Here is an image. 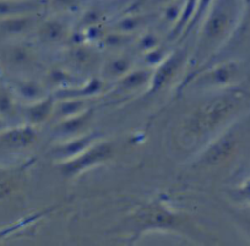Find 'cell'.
<instances>
[{"label": "cell", "instance_id": "obj_2", "mask_svg": "<svg viewBox=\"0 0 250 246\" xmlns=\"http://www.w3.org/2000/svg\"><path fill=\"white\" fill-rule=\"evenodd\" d=\"M114 154V147L109 142H95L88 148L81 152L78 156L59 162L57 167L59 172L65 178H74L81 173L91 169L95 165L109 161Z\"/></svg>", "mask_w": 250, "mask_h": 246}, {"label": "cell", "instance_id": "obj_7", "mask_svg": "<svg viewBox=\"0 0 250 246\" xmlns=\"http://www.w3.org/2000/svg\"><path fill=\"white\" fill-rule=\"evenodd\" d=\"M97 140V136L93 134H81L71 139L62 140L54 148L50 151V154L58 162H64L73 157L78 156L81 152L93 144Z\"/></svg>", "mask_w": 250, "mask_h": 246}, {"label": "cell", "instance_id": "obj_12", "mask_svg": "<svg viewBox=\"0 0 250 246\" xmlns=\"http://www.w3.org/2000/svg\"><path fill=\"white\" fill-rule=\"evenodd\" d=\"M55 101L53 97H43L27 108V119L32 124H42L54 114Z\"/></svg>", "mask_w": 250, "mask_h": 246}, {"label": "cell", "instance_id": "obj_3", "mask_svg": "<svg viewBox=\"0 0 250 246\" xmlns=\"http://www.w3.org/2000/svg\"><path fill=\"white\" fill-rule=\"evenodd\" d=\"M238 140L234 132H226L225 135L211 142L200 157V165L203 167H217L230 158L237 148Z\"/></svg>", "mask_w": 250, "mask_h": 246}, {"label": "cell", "instance_id": "obj_20", "mask_svg": "<svg viewBox=\"0 0 250 246\" xmlns=\"http://www.w3.org/2000/svg\"><path fill=\"white\" fill-rule=\"evenodd\" d=\"M20 92L23 97L28 98V100L38 101L41 100V98H43V90L41 88V86L38 85V83H36V82H23L22 85H21Z\"/></svg>", "mask_w": 250, "mask_h": 246}, {"label": "cell", "instance_id": "obj_10", "mask_svg": "<svg viewBox=\"0 0 250 246\" xmlns=\"http://www.w3.org/2000/svg\"><path fill=\"white\" fill-rule=\"evenodd\" d=\"M42 4L37 0H0V16L25 15V14H37Z\"/></svg>", "mask_w": 250, "mask_h": 246}, {"label": "cell", "instance_id": "obj_8", "mask_svg": "<svg viewBox=\"0 0 250 246\" xmlns=\"http://www.w3.org/2000/svg\"><path fill=\"white\" fill-rule=\"evenodd\" d=\"M139 222L143 229H173L177 226L178 218L169 209L161 205H153L141 213Z\"/></svg>", "mask_w": 250, "mask_h": 246}, {"label": "cell", "instance_id": "obj_18", "mask_svg": "<svg viewBox=\"0 0 250 246\" xmlns=\"http://www.w3.org/2000/svg\"><path fill=\"white\" fill-rule=\"evenodd\" d=\"M147 20V15H141V14H133V15L125 16L120 19L115 25L117 32L125 33V35H131L133 32H136L139 28L143 27Z\"/></svg>", "mask_w": 250, "mask_h": 246}, {"label": "cell", "instance_id": "obj_9", "mask_svg": "<svg viewBox=\"0 0 250 246\" xmlns=\"http://www.w3.org/2000/svg\"><path fill=\"white\" fill-rule=\"evenodd\" d=\"M92 119V110L86 109L79 114L60 119L54 129V135L62 140L71 139L83 134Z\"/></svg>", "mask_w": 250, "mask_h": 246}, {"label": "cell", "instance_id": "obj_14", "mask_svg": "<svg viewBox=\"0 0 250 246\" xmlns=\"http://www.w3.org/2000/svg\"><path fill=\"white\" fill-rule=\"evenodd\" d=\"M152 71L150 70H135L129 71L128 74L119 80V87L123 91H134L139 90L146 83H150Z\"/></svg>", "mask_w": 250, "mask_h": 246}, {"label": "cell", "instance_id": "obj_22", "mask_svg": "<svg viewBox=\"0 0 250 246\" xmlns=\"http://www.w3.org/2000/svg\"><path fill=\"white\" fill-rule=\"evenodd\" d=\"M49 5L57 11H70L76 9L80 4V0H48Z\"/></svg>", "mask_w": 250, "mask_h": 246}, {"label": "cell", "instance_id": "obj_21", "mask_svg": "<svg viewBox=\"0 0 250 246\" xmlns=\"http://www.w3.org/2000/svg\"><path fill=\"white\" fill-rule=\"evenodd\" d=\"M138 47L145 53L156 49L158 47V37L153 33H146L139 40Z\"/></svg>", "mask_w": 250, "mask_h": 246}, {"label": "cell", "instance_id": "obj_13", "mask_svg": "<svg viewBox=\"0 0 250 246\" xmlns=\"http://www.w3.org/2000/svg\"><path fill=\"white\" fill-rule=\"evenodd\" d=\"M86 109H88L86 98H62L59 103L55 104L53 115H55L60 120L79 114Z\"/></svg>", "mask_w": 250, "mask_h": 246}, {"label": "cell", "instance_id": "obj_16", "mask_svg": "<svg viewBox=\"0 0 250 246\" xmlns=\"http://www.w3.org/2000/svg\"><path fill=\"white\" fill-rule=\"evenodd\" d=\"M35 140L36 131L30 126L9 132L4 137V142L8 146L15 147V148H23V147L30 146L35 142Z\"/></svg>", "mask_w": 250, "mask_h": 246}, {"label": "cell", "instance_id": "obj_6", "mask_svg": "<svg viewBox=\"0 0 250 246\" xmlns=\"http://www.w3.org/2000/svg\"><path fill=\"white\" fill-rule=\"evenodd\" d=\"M239 66L237 62H225L199 75L195 86L200 87H223L230 85L238 76Z\"/></svg>", "mask_w": 250, "mask_h": 246}, {"label": "cell", "instance_id": "obj_5", "mask_svg": "<svg viewBox=\"0 0 250 246\" xmlns=\"http://www.w3.org/2000/svg\"><path fill=\"white\" fill-rule=\"evenodd\" d=\"M185 52L184 50H177L168 55L158 64L156 71L152 72L150 82L151 92H157L162 90L166 85H168L173 80V77L178 74L182 65L184 64Z\"/></svg>", "mask_w": 250, "mask_h": 246}, {"label": "cell", "instance_id": "obj_11", "mask_svg": "<svg viewBox=\"0 0 250 246\" xmlns=\"http://www.w3.org/2000/svg\"><path fill=\"white\" fill-rule=\"evenodd\" d=\"M38 35L42 42L48 44H55L65 38L68 35V26L64 20L59 18H52L41 23Z\"/></svg>", "mask_w": 250, "mask_h": 246}, {"label": "cell", "instance_id": "obj_24", "mask_svg": "<svg viewBox=\"0 0 250 246\" xmlns=\"http://www.w3.org/2000/svg\"><path fill=\"white\" fill-rule=\"evenodd\" d=\"M247 231L250 234V219H247Z\"/></svg>", "mask_w": 250, "mask_h": 246}, {"label": "cell", "instance_id": "obj_15", "mask_svg": "<svg viewBox=\"0 0 250 246\" xmlns=\"http://www.w3.org/2000/svg\"><path fill=\"white\" fill-rule=\"evenodd\" d=\"M36 25V14H25V15L11 16L5 18L3 22V28L5 32L19 35L31 30Z\"/></svg>", "mask_w": 250, "mask_h": 246}, {"label": "cell", "instance_id": "obj_23", "mask_svg": "<svg viewBox=\"0 0 250 246\" xmlns=\"http://www.w3.org/2000/svg\"><path fill=\"white\" fill-rule=\"evenodd\" d=\"M11 108V102L9 100V97H6L5 95L0 96V110H3V112H6Z\"/></svg>", "mask_w": 250, "mask_h": 246}, {"label": "cell", "instance_id": "obj_19", "mask_svg": "<svg viewBox=\"0 0 250 246\" xmlns=\"http://www.w3.org/2000/svg\"><path fill=\"white\" fill-rule=\"evenodd\" d=\"M102 90V82L97 79L91 80L87 83V86H83L81 88H76V90H65L62 98H86L88 96L97 95L100 91Z\"/></svg>", "mask_w": 250, "mask_h": 246}, {"label": "cell", "instance_id": "obj_4", "mask_svg": "<svg viewBox=\"0 0 250 246\" xmlns=\"http://www.w3.org/2000/svg\"><path fill=\"white\" fill-rule=\"evenodd\" d=\"M230 21V11L227 1H221L212 9L203 26V40L208 44H212L221 40L227 31Z\"/></svg>", "mask_w": 250, "mask_h": 246}, {"label": "cell", "instance_id": "obj_1", "mask_svg": "<svg viewBox=\"0 0 250 246\" xmlns=\"http://www.w3.org/2000/svg\"><path fill=\"white\" fill-rule=\"evenodd\" d=\"M238 101L232 96L218 97L199 105L184 120L182 139L185 144H199L215 132L235 110Z\"/></svg>", "mask_w": 250, "mask_h": 246}, {"label": "cell", "instance_id": "obj_17", "mask_svg": "<svg viewBox=\"0 0 250 246\" xmlns=\"http://www.w3.org/2000/svg\"><path fill=\"white\" fill-rule=\"evenodd\" d=\"M133 62L129 57H115L110 59L104 66V76L107 79L120 80L131 71Z\"/></svg>", "mask_w": 250, "mask_h": 246}]
</instances>
